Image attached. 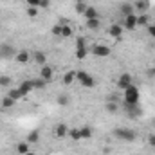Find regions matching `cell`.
I'll return each mask as SVG.
<instances>
[{
  "label": "cell",
  "instance_id": "cell-18",
  "mask_svg": "<svg viewBox=\"0 0 155 155\" xmlns=\"http://www.w3.org/2000/svg\"><path fill=\"white\" fill-rule=\"evenodd\" d=\"M137 25H150V16L146 15V13H143V15H139L137 16Z\"/></svg>",
  "mask_w": 155,
  "mask_h": 155
},
{
  "label": "cell",
  "instance_id": "cell-34",
  "mask_svg": "<svg viewBox=\"0 0 155 155\" xmlns=\"http://www.w3.org/2000/svg\"><path fill=\"white\" fill-rule=\"evenodd\" d=\"M51 33L54 35V36H61V25L58 24V25H54L52 29H51Z\"/></svg>",
  "mask_w": 155,
  "mask_h": 155
},
{
  "label": "cell",
  "instance_id": "cell-15",
  "mask_svg": "<svg viewBox=\"0 0 155 155\" xmlns=\"http://www.w3.org/2000/svg\"><path fill=\"white\" fill-rule=\"evenodd\" d=\"M83 16H85L87 20H92V18H97V11H96V7H92V5H87V9H85V13H83Z\"/></svg>",
  "mask_w": 155,
  "mask_h": 155
},
{
  "label": "cell",
  "instance_id": "cell-9",
  "mask_svg": "<svg viewBox=\"0 0 155 155\" xmlns=\"http://www.w3.org/2000/svg\"><path fill=\"white\" fill-rule=\"evenodd\" d=\"M124 27H126L128 31H134V29L137 27V15H135V13L124 16Z\"/></svg>",
  "mask_w": 155,
  "mask_h": 155
},
{
  "label": "cell",
  "instance_id": "cell-21",
  "mask_svg": "<svg viewBox=\"0 0 155 155\" xmlns=\"http://www.w3.org/2000/svg\"><path fill=\"white\" fill-rule=\"evenodd\" d=\"M61 36H63V38H71V36H72V27H71L69 24L61 25Z\"/></svg>",
  "mask_w": 155,
  "mask_h": 155
},
{
  "label": "cell",
  "instance_id": "cell-12",
  "mask_svg": "<svg viewBox=\"0 0 155 155\" xmlns=\"http://www.w3.org/2000/svg\"><path fill=\"white\" fill-rule=\"evenodd\" d=\"M76 81V71H69V72H65L63 78H61V83L63 85H72Z\"/></svg>",
  "mask_w": 155,
  "mask_h": 155
},
{
  "label": "cell",
  "instance_id": "cell-22",
  "mask_svg": "<svg viewBox=\"0 0 155 155\" xmlns=\"http://www.w3.org/2000/svg\"><path fill=\"white\" fill-rule=\"evenodd\" d=\"M38 139H40L38 130H33V132H29V135H27V143H29V144H31V143H38Z\"/></svg>",
  "mask_w": 155,
  "mask_h": 155
},
{
  "label": "cell",
  "instance_id": "cell-30",
  "mask_svg": "<svg viewBox=\"0 0 155 155\" xmlns=\"http://www.w3.org/2000/svg\"><path fill=\"white\" fill-rule=\"evenodd\" d=\"M76 49H88L87 47V40L83 38V36H78L76 38Z\"/></svg>",
  "mask_w": 155,
  "mask_h": 155
},
{
  "label": "cell",
  "instance_id": "cell-20",
  "mask_svg": "<svg viewBox=\"0 0 155 155\" xmlns=\"http://www.w3.org/2000/svg\"><path fill=\"white\" fill-rule=\"evenodd\" d=\"M56 101H58V105H60V107H69V103H71V99H69V96H67V94H60Z\"/></svg>",
  "mask_w": 155,
  "mask_h": 155
},
{
  "label": "cell",
  "instance_id": "cell-5",
  "mask_svg": "<svg viewBox=\"0 0 155 155\" xmlns=\"http://www.w3.org/2000/svg\"><path fill=\"white\" fill-rule=\"evenodd\" d=\"M18 88H20L22 96L25 97L27 94H31V92L35 90V83H33V79H25V81H22V83L18 85Z\"/></svg>",
  "mask_w": 155,
  "mask_h": 155
},
{
  "label": "cell",
  "instance_id": "cell-28",
  "mask_svg": "<svg viewBox=\"0 0 155 155\" xmlns=\"http://www.w3.org/2000/svg\"><path fill=\"white\" fill-rule=\"evenodd\" d=\"M119 107H121V105H117V103H114V101H108V103H107V112L116 114L117 110H119Z\"/></svg>",
  "mask_w": 155,
  "mask_h": 155
},
{
  "label": "cell",
  "instance_id": "cell-42",
  "mask_svg": "<svg viewBox=\"0 0 155 155\" xmlns=\"http://www.w3.org/2000/svg\"><path fill=\"white\" fill-rule=\"evenodd\" d=\"M76 2H83V0H76Z\"/></svg>",
  "mask_w": 155,
  "mask_h": 155
},
{
  "label": "cell",
  "instance_id": "cell-39",
  "mask_svg": "<svg viewBox=\"0 0 155 155\" xmlns=\"http://www.w3.org/2000/svg\"><path fill=\"white\" fill-rule=\"evenodd\" d=\"M148 144H150V146H153V148H155V134H152V135H148Z\"/></svg>",
  "mask_w": 155,
  "mask_h": 155
},
{
  "label": "cell",
  "instance_id": "cell-11",
  "mask_svg": "<svg viewBox=\"0 0 155 155\" xmlns=\"http://www.w3.org/2000/svg\"><path fill=\"white\" fill-rule=\"evenodd\" d=\"M33 60H35V63H38L40 67L47 65V54L41 52V51H35V52H33Z\"/></svg>",
  "mask_w": 155,
  "mask_h": 155
},
{
  "label": "cell",
  "instance_id": "cell-1",
  "mask_svg": "<svg viewBox=\"0 0 155 155\" xmlns=\"http://www.w3.org/2000/svg\"><path fill=\"white\" fill-rule=\"evenodd\" d=\"M141 97V92L135 85H130L126 90H123V105H137Z\"/></svg>",
  "mask_w": 155,
  "mask_h": 155
},
{
  "label": "cell",
  "instance_id": "cell-24",
  "mask_svg": "<svg viewBox=\"0 0 155 155\" xmlns=\"http://www.w3.org/2000/svg\"><path fill=\"white\" fill-rule=\"evenodd\" d=\"M87 27H88V29H92V31L99 29V18H92V20H87Z\"/></svg>",
  "mask_w": 155,
  "mask_h": 155
},
{
  "label": "cell",
  "instance_id": "cell-40",
  "mask_svg": "<svg viewBox=\"0 0 155 155\" xmlns=\"http://www.w3.org/2000/svg\"><path fill=\"white\" fill-rule=\"evenodd\" d=\"M148 76H150V78H155V69H148Z\"/></svg>",
  "mask_w": 155,
  "mask_h": 155
},
{
  "label": "cell",
  "instance_id": "cell-7",
  "mask_svg": "<svg viewBox=\"0 0 155 155\" xmlns=\"http://www.w3.org/2000/svg\"><path fill=\"white\" fill-rule=\"evenodd\" d=\"M108 35L116 40L123 38V25H121V24H112V25L108 27Z\"/></svg>",
  "mask_w": 155,
  "mask_h": 155
},
{
  "label": "cell",
  "instance_id": "cell-38",
  "mask_svg": "<svg viewBox=\"0 0 155 155\" xmlns=\"http://www.w3.org/2000/svg\"><path fill=\"white\" fill-rule=\"evenodd\" d=\"M49 5H51V0H41V2H40V5H38V7H43V9H47Z\"/></svg>",
  "mask_w": 155,
  "mask_h": 155
},
{
  "label": "cell",
  "instance_id": "cell-19",
  "mask_svg": "<svg viewBox=\"0 0 155 155\" xmlns=\"http://www.w3.org/2000/svg\"><path fill=\"white\" fill-rule=\"evenodd\" d=\"M7 96L11 97V99H15V101H18V99H22L24 96H22V92H20V88H11L9 92H7Z\"/></svg>",
  "mask_w": 155,
  "mask_h": 155
},
{
  "label": "cell",
  "instance_id": "cell-36",
  "mask_svg": "<svg viewBox=\"0 0 155 155\" xmlns=\"http://www.w3.org/2000/svg\"><path fill=\"white\" fill-rule=\"evenodd\" d=\"M25 2H27V5H31V7H38L41 0H25Z\"/></svg>",
  "mask_w": 155,
  "mask_h": 155
},
{
  "label": "cell",
  "instance_id": "cell-26",
  "mask_svg": "<svg viewBox=\"0 0 155 155\" xmlns=\"http://www.w3.org/2000/svg\"><path fill=\"white\" fill-rule=\"evenodd\" d=\"M15 51H13V47L11 45H2L0 47V56H11Z\"/></svg>",
  "mask_w": 155,
  "mask_h": 155
},
{
  "label": "cell",
  "instance_id": "cell-17",
  "mask_svg": "<svg viewBox=\"0 0 155 155\" xmlns=\"http://www.w3.org/2000/svg\"><path fill=\"white\" fill-rule=\"evenodd\" d=\"M79 134H81V139H92L94 130H92L90 126H81V128H79Z\"/></svg>",
  "mask_w": 155,
  "mask_h": 155
},
{
  "label": "cell",
  "instance_id": "cell-35",
  "mask_svg": "<svg viewBox=\"0 0 155 155\" xmlns=\"http://www.w3.org/2000/svg\"><path fill=\"white\" fill-rule=\"evenodd\" d=\"M11 83V78L9 76H0V85L2 87H5V85H9Z\"/></svg>",
  "mask_w": 155,
  "mask_h": 155
},
{
  "label": "cell",
  "instance_id": "cell-16",
  "mask_svg": "<svg viewBox=\"0 0 155 155\" xmlns=\"http://www.w3.org/2000/svg\"><path fill=\"white\" fill-rule=\"evenodd\" d=\"M79 83H81L85 88H94V87H96V79L90 76V74H87V76H85V79H83V81H79Z\"/></svg>",
  "mask_w": 155,
  "mask_h": 155
},
{
  "label": "cell",
  "instance_id": "cell-8",
  "mask_svg": "<svg viewBox=\"0 0 155 155\" xmlns=\"http://www.w3.org/2000/svg\"><path fill=\"white\" fill-rule=\"evenodd\" d=\"M54 137H58V139L69 137V128H67V124H63V123L56 124V128H54Z\"/></svg>",
  "mask_w": 155,
  "mask_h": 155
},
{
  "label": "cell",
  "instance_id": "cell-29",
  "mask_svg": "<svg viewBox=\"0 0 155 155\" xmlns=\"http://www.w3.org/2000/svg\"><path fill=\"white\" fill-rule=\"evenodd\" d=\"M33 83H35V88H38V90L45 88V85H47V81H45V79H41V78H36V79H33Z\"/></svg>",
  "mask_w": 155,
  "mask_h": 155
},
{
  "label": "cell",
  "instance_id": "cell-2",
  "mask_svg": "<svg viewBox=\"0 0 155 155\" xmlns=\"http://www.w3.org/2000/svg\"><path fill=\"white\" fill-rule=\"evenodd\" d=\"M114 135H116L119 141H124V143H134L137 139V132L132 130V128H116L114 130Z\"/></svg>",
  "mask_w": 155,
  "mask_h": 155
},
{
  "label": "cell",
  "instance_id": "cell-41",
  "mask_svg": "<svg viewBox=\"0 0 155 155\" xmlns=\"http://www.w3.org/2000/svg\"><path fill=\"white\" fill-rule=\"evenodd\" d=\"M25 155H36V153L35 152H29V153H25Z\"/></svg>",
  "mask_w": 155,
  "mask_h": 155
},
{
  "label": "cell",
  "instance_id": "cell-14",
  "mask_svg": "<svg viewBox=\"0 0 155 155\" xmlns=\"http://www.w3.org/2000/svg\"><path fill=\"white\" fill-rule=\"evenodd\" d=\"M121 15L123 16H128V15H134L135 13V9H134V5L132 4H121Z\"/></svg>",
  "mask_w": 155,
  "mask_h": 155
},
{
  "label": "cell",
  "instance_id": "cell-31",
  "mask_svg": "<svg viewBox=\"0 0 155 155\" xmlns=\"http://www.w3.org/2000/svg\"><path fill=\"white\" fill-rule=\"evenodd\" d=\"M88 54V49H76V58L78 60H85Z\"/></svg>",
  "mask_w": 155,
  "mask_h": 155
},
{
  "label": "cell",
  "instance_id": "cell-33",
  "mask_svg": "<svg viewBox=\"0 0 155 155\" xmlns=\"http://www.w3.org/2000/svg\"><path fill=\"white\" fill-rule=\"evenodd\" d=\"M27 16H29V18H36V16H38V7H31V5H29V7H27Z\"/></svg>",
  "mask_w": 155,
  "mask_h": 155
},
{
  "label": "cell",
  "instance_id": "cell-32",
  "mask_svg": "<svg viewBox=\"0 0 155 155\" xmlns=\"http://www.w3.org/2000/svg\"><path fill=\"white\" fill-rule=\"evenodd\" d=\"M74 9H76L78 15H83L85 9H87V4H85V2H76V7H74Z\"/></svg>",
  "mask_w": 155,
  "mask_h": 155
},
{
  "label": "cell",
  "instance_id": "cell-10",
  "mask_svg": "<svg viewBox=\"0 0 155 155\" xmlns=\"http://www.w3.org/2000/svg\"><path fill=\"white\" fill-rule=\"evenodd\" d=\"M15 58H16V61H18L20 65H27V63H29V60H31L33 56H31L27 51H24V49H22V51H18V52H16V56H15Z\"/></svg>",
  "mask_w": 155,
  "mask_h": 155
},
{
  "label": "cell",
  "instance_id": "cell-23",
  "mask_svg": "<svg viewBox=\"0 0 155 155\" xmlns=\"http://www.w3.org/2000/svg\"><path fill=\"white\" fill-rule=\"evenodd\" d=\"M146 7H148V2L146 0H137L135 2V5H134V9H137V11H146Z\"/></svg>",
  "mask_w": 155,
  "mask_h": 155
},
{
  "label": "cell",
  "instance_id": "cell-13",
  "mask_svg": "<svg viewBox=\"0 0 155 155\" xmlns=\"http://www.w3.org/2000/svg\"><path fill=\"white\" fill-rule=\"evenodd\" d=\"M16 152H18V155H25L31 152V148H29V143L27 141H22V143H18L16 144Z\"/></svg>",
  "mask_w": 155,
  "mask_h": 155
},
{
  "label": "cell",
  "instance_id": "cell-37",
  "mask_svg": "<svg viewBox=\"0 0 155 155\" xmlns=\"http://www.w3.org/2000/svg\"><path fill=\"white\" fill-rule=\"evenodd\" d=\"M148 35H150L152 38H155V25H153V24H150V25H148Z\"/></svg>",
  "mask_w": 155,
  "mask_h": 155
},
{
  "label": "cell",
  "instance_id": "cell-25",
  "mask_svg": "<svg viewBox=\"0 0 155 155\" xmlns=\"http://www.w3.org/2000/svg\"><path fill=\"white\" fill-rule=\"evenodd\" d=\"M15 103H16V101H15V99H11L9 96H5V97L2 99V107H4V108H13V107H15Z\"/></svg>",
  "mask_w": 155,
  "mask_h": 155
},
{
  "label": "cell",
  "instance_id": "cell-27",
  "mask_svg": "<svg viewBox=\"0 0 155 155\" xmlns=\"http://www.w3.org/2000/svg\"><path fill=\"white\" fill-rule=\"evenodd\" d=\"M69 137H71L72 141H79V139H81L79 128H71V130H69Z\"/></svg>",
  "mask_w": 155,
  "mask_h": 155
},
{
  "label": "cell",
  "instance_id": "cell-4",
  "mask_svg": "<svg viewBox=\"0 0 155 155\" xmlns=\"http://www.w3.org/2000/svg\"><path fill=\"white\" fill-rule=\"evenodd\" d=\"M130 85H134V83H132V74L123 72V74L119 76V79H117V87H119L121 90H126Z\"/></svg>",
  "mask_w": 155,
  "mask_h": 155
},
{
  "label": "cell",
  "instance_id": "cell-6",
  "mask_svg": "<svg viewBox=\"0 0 155 155\" xmlns=\"http://www.w3.org/2000/svg\"><path fill=\"white\" fill-rule=\"evenodd\" d=\"M40 78H41V79H45L47 83H51V81H52V78H54V71H52L49 65H43V67L40 69Z\"/></svg>",
  "mask_w": 155,
  "mask_h": 155
},
{
  "label": "cell",
  "instance_id": "cell-3",
  "mask_svg": "<svg viewBox=\"0 0 155 155\" xmlns=\"http://www.w3.org/2000/svg\"><path fill=\"white\" fill-rule=\"evenodd\" d=\"M90 51H92V54H94V56H97V58H107V56L110 54V47L101 45V43H99V45H94Z\"/></svg>",
  "mask_w": 155,
  "mask_h": 155
}]
</instances>
